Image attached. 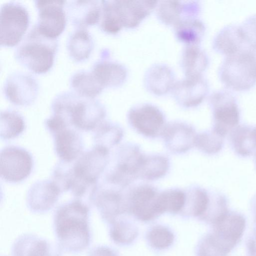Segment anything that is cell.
I'll return each mask as SVG.
<instances>
[{"label":"cell","mask_w":256,"mask_h":256,"mask_svg":"<svg viewBox=\"0 0 256 256\" xmlns=\"http://www.w3.org/2000/svg\"><path fill=\"white\" fill-rule=\"evenodd\" d=\"M109 150L100 146L82 153L71 162L60 161L52 172V178L62 192H70L81 198L98 183L108 165Z\"/></svg>","instance_id":"6da1fadb"},{"label":"cell","mask_w":256,"mask_h":256,"mask_svg":"<svg viewBox=\"0 0 256 256\" xmlns=\"http://www.w3.org/2000/svg\"><path fill=\"white\" fill-rule=\"evenodd\" d=\"M90 215L88 206L78 199L64 203L57 208L54 214V228L60 249L77 253L90 246Z\"/></svg>","instance_id":"7a4b0ae2"},{"label":"cell","mask_w":256,"mask_h":256,"mask_svg":"<svg viewBox=\"0 0 256 256\" xmlns=\"http://www.w3.org/2000/svg\"><path fill=\"white\" fill-rule=\"evenodd\" d=\"M52 114L79 131L94 130L106 116L104 104L95 98L78 94L73 90L61 92L53 98Z\"/></svg>","instance_id":"3957f363"},{"label":"cell","mask_w":256,"mask_h":256,"mask_svg":"<svg viewBox=\"0 0 256 256\" xmlns=\"http://www.w3.org/2000/svg\"><path fill=\"white\" fill-rule=\"evenodd\" d=\"M57 38L46 36L34 25L14 50L16 60L36 74H43L52 66L58 48Z\"/></svg>","instance_id":"277c9868"},{"label":"cell","mask_w":256,"mask_h":256,"mask_svg":"<svg viewBox=\"0 0 256 256\" xmlns=\"http://www.w3.org/2000/svg\"><path fill=\"white\" fill-rule=\"evenodd\" d=\"M218 76L228 88L245 91L256 84V49L248 46L226 56L221 64Z\"/></svg>","instance_id":"5b68a950"},{"label":"cell","mask_w":256,"mask_h":256,"mask_svg":"<svg viewBox=\"0 0 256 256\" xmlns=\"http://www.w3.org/2000/svg\"><path fill=\"white\" fill-rule=\"evenodd\" d=\"M30 16L22 4L10 1L4 2L0 8V44L12 46L18 44L26 31Z\"/></svg>","instance_id":"8992f818"},{"label":"cell","mask_w":256,"mask_h":256,"mask_svg":"<svg viewBox=\"0 0 256 256\" xmlns=\"http://www.w3.org/2000/svg\"><path fill=\"white\" fill-rule=\"evenodd\" d=\"M209 100L212 112V130L224 138L238 125L240 120L236 100L231 92L226 90L213 92Z\"/></svg>","instance_id":"52a82bcc"},{"label":"cell","mask_w":256,"mask_h":256,"mask_svg":"<svg viewBox=\"0 0 256 256\" xmlns=\"http://www.w3.org/2000/svg\"><path fill=\"white\" fill-rule=\"evenodd\" d=\"M34 166L31 154L22 147L9 146L0 154V174L4 181L18 183L26 180Z\"/></svg>","instance_id":"ba28073f"},{"label":"cell","mask_w":256,"mask_h":256,"mask_svg":"<svg viewBox=\"0 0 256 256\" xmlns=\"http://www.w3.org/2000/svg\"><path fill=\"white\" fill-rule=\"evenodd\" d=\"M2 90L6 98L18 106L30 105L36 99L39 84L36 78L30 73L16 70L5 79Z\"/></svg>","instance_id":"9c48e42d"},{"label":"cell","mask_w":256,"mask_h":256,"mask_svg":"<svg viewBox=\"0 0 256 256\" xmlns=\"http://www.w3.org/2000/svg\"><path fill=\"white\" fill-rule=\"evenodd\" d=\"M34 2L38 10L35 26L44 36L57 38L66 24V0H35Z\"/></svg>","instance_id":"30bf717a"},{"label":"cell","mask_w":256,"mask_h":256,"mask_svg":"<svg viewBox=\"0 0 256 256\" xmlns=\"http://www.w3.org/2000/svg\"><path fill=\"white\" fill-rule=\"evenodd\" d=\"M159 194L150 186L136 188L128 201V212L138 220L152 221L163 214L160 206Z\"/></svg>","instance_id":"8fae6325"},{"label":"cell","mask_w":256,"mask_h":256,"mask_svg":"<svg viewBox=\"0 0 256 256\" xmlns=\"http://www.w3.org/2000/svg\"><path fill=\"white\" fill-rule=\"evenodd\" d=\"M62 193L52 180L36 182L28 191L26 196L27 206L34 212H47L55 206Z\"/></svg>","instance_id":"7c38bea8"},{"label":"cell","mask_w":256,"mask_h":256,"mask_svg":"<svg viewBox=\"0 0 256 256\" xmlns=\"http://www.w3.org/2000/svg\"><path fill=\"white\" fill-rule=\"evenodd\" d=\"M128 119L134 128L147 136H154L162 129L164 123L162 112L150 104H142L132 108Z\"/></svg>","instance_id":"4fadbf2b"},{"label":"cell","mask_w":256,"mask_h":256,"mask_svg":"<svg viewBox=\"0 0 256 256\" xmlns=\"http://www.w3.org/2000/svg\"><path fill=\"white\" fill-rule=\"evenodd\" d=\"M76 128L67 126L51 134L54 138V148L60 161L71 162L82 153V137Z\"/></svg>","instance_id":"5bb4252c"},{"label":"cell","mask_w":256,"mask_h":256,"mask_svg":"<svg viewBox=\"0 0 256 256\" xmlns=\"http://www.w3.org/2000/svg\"><path fill=\"white\" fill-rule=\"evenodd\" d=\"M208 92L206 80L202 76L187 77L176 82L172 89L178 102L185 107H193L200 104Z\"/></svg>","instance_id":"9a60e30c"},{"label":"cell","mask_w":256,"mask_h":256,"mask_svg":"<svg viewBox=\"0 0 256 256\" xmlns=\"http://www.w3.org/2000/svg\"><path fill=\"white\" fill-rule=\"evenodd\" d=\"M66 14L70 23L84 28L98 23L101 15V2L96 0H66Z\"/></svg>","instance_id":"2e32d148"},{"label":"cell","mask_w":256,"mask_h":256,"mask_svg":"<svg viewBox=\"0 0 256 256\" xmlns=\"http://www.w3.org/2000/svg\"><path fill=\"white\" fill-rule=\"evenodd\" d=\"M156 7L158 19L174 26L183 20L194 18L200 10V4L194 1H161Z\"/></svg>","instance_id":"e0dca14e"},{"label":"cell","mask_w":256,"mask_h":256,"mask_svg":"<svg viewBox=\"0 0 256 256\" xmlns=\"http://www.w3.org/2000/svg\"><path fill=\"white\" fill-rule=\"evenodd\" d=\"M108 53L106 50L101 52L100 59L94 62L90 70L104 88L118 86L125 80L126 70L121 64L108 59Z\"/></svg>","instance_id":"ac0fdd59"},{"label":"cell","mask_w":256,"mask_h":256,"mask_svg":"<svg viewBox=\"0 0 256 256\" xmlns=\"http://www.w3.org/2000/svg\"><path fill=\"white\" fill-rule=\"evenodd\" d=\"M12 256H60L59 248L48 240L32 234H24L14 242Z\"/></svg>","instance_id":"d6986e66"},{"label":"cell","mask_w":256,"mask_h":256,"mask_svg":"<svg viewBox=\"0 0 256 256\" xmlns=\"http://www.w3.org/2000/svg\"><path fill=\"white\" fill-rule=\"evenodd\" d=\"M246 227V219L241 213L228 212L212 225V231L234 248L240 242Z\"/></svg>","instance_id":"ffe728a7"},{"label":"cell","mask_w":256,"mask_h":256,"mask_svg":"<svg viewBox=\"0 0 256 256\" xmlns=\"http://www.w3.org/2000/svg\"><path fill=\"white\" fill-rule=\"evenodd\" d=\"M123 27L137 26L157 6L154 0H116Z\"/></svg>","instance_id":"44dd1931"},{"label":"cell","mask_w":256,"mask_h":256,"mask_svg":"<svg viewBox=\"0 0 256 256\" xmlns=\"http://www.w3.org/2000/svg\"><path fill=\"white\" fill-rule=\"evenodd\" d=\"M144 85L152 93L162 95L172 90L176 84L172 70L164 64L152 66L146 73Z\"/></svg>","instance_id":"7402d4cb"},{"label":"cell","mask_w":256,"mask_h":256,"mask_svg":"<svg viewBox=\"0 0 256 256\" xmlns=\"http://www.w3.org/2000/svg\"><path fill=\"white\" fill-rule=\"evenodd\" d=\"M66 49L70 56L76 62L87 59L94 47V40L90 32L86 28H77L68 35Z\"/></svg>","instance_id":"603a6c76"},{"label":"cell","mask_w":256,"mask_h":256,"mask_svg":"<svg viewBox=\"0 0 256 256\" xmlns=\"http://www.w3.org/2000/svg\"><path fill=\"white\" fill-rule=\"evenodd\" d=\"M246 46L239 26L236 25L226 26L221 29L212 42L214 49L226 56L235 54Z\"/></svg>","instance_id":"cb8c5ba5"},{"label":"cell","mask_w":256,"mask_h":256,"mask_svg":"<svg viewBox=\"0 0 256 256\" xmlns=\"http://www.w3.org/2000/svg\"><path fill=\"white\" fill-rule=\"evenodd\" d=\"M164 138L170 150L176 152H184L195 144L196 135L190 126L182 123L170 126L164 131Z\"/></svg>","instance_id":"d4e9b609"},{"label":"cell","mask_w":256,"mask_h":256,"mask_svg":"<svg viewBox=\"0 0 256 256\" xmlns=\"http://www.w3.org/2000/svg\"><path fill=\"white\" fill-rule=\"evenodd\" d=\"M252 128L246 124L238 125L229 134L230 147L234 153L240 157H248L256 153V144Z\"/></svg>","instance_id":"484cf974"},{"label":"cell","mask_w":256,"mask_h":256,"mask_svg":"<svg viewBox=\"0 0 256 256\" xmlns=\"http://www.w3.org/2000/svg\"><path fill=\"white\" fill-rule=\"evenodd\" d=\"M70 84L74 92L88 98H95L104 88L90 70H76L70 76Z\"/></svg>","instance_id":"4316f807"},{"label":"cell","mask_w":256,"mask_h":256,"mask_svg":"<svg viewBox=\"0 0 256 256\" xmlns=\"http://www.w3.org/2000/svg\"><path fill=\"white\" fill-rule=\"evenodd\" d=\"M208 63L206 53L198 46H186L182 52L181 66L187 77L202 76Z\"/></svg>","instance_id":"83f0119b"},{"label":"cell","mask_w":256,"mask_h":256,"mask_svg":"<svg viewBox=\"0 0 256 256\" xmlns=\"http://www.w3.org/2000/svg\"><path fill=\"white\" fill-rule=\"evenodd\" d=\"M108 224L110 236L118 245H130L138 236L139 230L138 226L128 220L120 216Z\"/></svg>","instance_id":"f1b7e54d"},{"label":"cell","mask_w":256,"mask_h":256,"mask_svg":"<svg viewBox=\"0 0 256 256\" xmlns=\"http://www.w3.org/2000/svg\"><path fill=\"white\" fill-rule=\"evenodd\" d=\"M234 248L212 230L199 240L196 256H228Z\"/></svg>","instance_id":"f546056e"},{"label":"cell","mask_w":256,"mask_h":256,"mask_svg":"<svg viewBox=\"0 0 256 256\" xmlns=\"http://www.w3.org/2000/svg\"><path fill=\"white\" fill-rule=\"evenodd\" d=\"M0 136L6 140L14 138L26 129L24 117L18 112L12 109L2 110L0 114Z\"/></svg>","instance_id":"4dcf8cb0"},{"label":"cell","mask_w":256,"mask_h":256,"mask_svg":"<svg viewBox=\"0 0 256 256\" xmlns=\"http://www.w3.org/2000/svg\"><path fill=\"white\" fill-rule=\"evenodd\" d=\"M174 26L177 38L186 46L198 45L205 32L204 24L195 18L183 20Z\"/></svg>","instance_id":"1f68e13d"},{"label":"cell","mask_w":256,"mask_h":256,"mask_svg":"<svg viewBox=\"0 0 256 256\" xmlns=\"http://www.w3.org/2000/svg\"><path fill=\"white\" fill-rule=\"evenodd\" d=\"M100 27L105 32L115 34L123 28L116 0H102Z\"/></svg>","instance_id":"d6a6232c"},{"label":"cell","mask_w":256,"mask_h":256,"mask_svg":"<svg viewBox=\"0 0 256 256\" xmlns=\"http://www.w3.org/2000/svg\"><path fill=\"white\" fill-rule=\"evenodd\" d=\"M210 200V194L205 190L195 188L180 214L185 217L196 218L200 220L206 214Z\"/></svg>","instance_id":"836d02e7"},{"label":"cell","mask_w":256,"mask_h":256,"mask_svg":"<svg viewBox=\"0 0 256 256\" xmlns=\"http://www.w3.org/2000/svg\"><path fill=\"white\" fill-rule=\"evenodd\" d=\"M146 239L148 246L156 250H164L170 247L175 239L172 230L168 226L156 224L146 232Z\"/></svg>","instance_id":"e575fe53"},{"label":"cell","mask_w":256,"mask_h":256,"mask_svg":"<svg viewBox=\"0 0 256 256\" xmlns=\"http://www.w3.org/2000/svg\"><path fill=\"white\" fill-rule=\"evenodd\" d=\"M122 132L114 124L102 122L94 130L93 140L94 146L109 148L117 144L121 140Z\"/></svg>","instance_id":"d590c367"},{"label":"cell","mask_w":256,"mask_h":256,"mask_svg":"<svg viewBox=\"0 0 256 256\" xmlns=\"http://www.w3.org/2000/svg\"><path fill=\"white\" fill-rule=\"evenodd\" d=\"M168 168L167 158L161 156L144 158L138 174L147 180L158 178L165 174Z\"/></svg>","instance_id":"8d00e7d4"},{"label":"cell","mask_w":256,"mask_h":256,"mask_svg":"<svg viewBox=\"0 0 256 256\" xmlns=\"http://www.w3.org/2000/svg\"><path fill=\"white\" fill-rule=\"evenodd\" d=\"M210 194V200L207 210L200 220L212 226L229 210L228 200L224 194L217 192Z\"/></svg>","instance_id":"74e56055"},{"label":"cell","mask_w":256,"mask_h":256,"mask_svg":"<svg viewBox=\"0 0 256 256\" xmlns=\"http://www.w3.org/2000/svg\"><path fill=\"white\" fill-rule=\"evenodd\" d=\"M224 138L213 130L196 135L195 145L202 152L208 154H216L224 148Z\"/></svg>","instance_id":"f35d334b"},{"label":"cell","mask_w":256,"mask_h":256,"mask_svg":"<svg viewBox=\"0 0 256 256\" xmlns=\"http://www.w3.org/2000/svg\"><path fill=\"white\" fill-rule=\"evenodd\" d=\"M160 202L163 212L181 214L186 202V195L178 190L165 191L159 195Z\"/></svg>","instance_id":"ab89813d"},{"label":"cell","mask_w":256,"mask_h":256,"mask_svg":"<svg viewBox=\"0 0 256 256\" xmlns=\"http://www.w3.org/2000/svg\"><path fill=\"white\" fill-rule=\"evenodd\" d=\"M239 28L246 44L256 49V14L245 20Z\"/></svg>","instance_id":"60d3db41"},{"label":"cell","mask_w":256,"mask_h":256,"mask_svg":"<svg viewBox=\"0 0 256 256\" xmlns=\"http://www.w3.org/2000/svg\"><path fill=\"white\" fill-rule=\"evenodd\" d=\"M88 256H120L114 249L106 246H98L92 248Z\"/></svg>","instance_id":"b9f144b4"},{"label":"cell","mask_w":256,"mask_h":256,"mask_svg":"<svg viewBox=\"0 0 256 256\" xmlns=\"http://www.w3.org/2000/svg\"><path fill=\"white\" fill-rule=\"evenodd\" d=\"M246 248L248 256H256V236L252 234L247 240Z\"/></svg>","instance_id":"7bdbcfd3"},{"label":"cell","mask_w":256,"mask_h":256,"mask_svg":"<svg viewBox=\"0 0 256 256\" xmlns=\"http://www.w3.org/2000/svg\"><path fill=\"white\" fill-rule=\"evenodd\" d=\"M252 134H253V136H254V140L256 144V126H252Z\"/></svg>","instance_id":"ee69618b"},{"label":"cell","mask_w":256,"mask_h":256,"mask_svg":"<svg viewBox=\"0 0 256 256\" xmlns=\"http://www.w3.org/2000/svg\"><path fill=\"white\" fill-rule=\"evenodd\" d=\"M254 217H255V228H254V234L256 236V212L254 213Z\"/></svg>","instance_id":"f6af8a7d"},{"label":"cell","mask_w":256,"mask_h":256,"mask_svg":"<svg viewBox=\"0 0 256 256\" xmlns=\"http://www.w3.org/2000/svg\"><path fill=\"white\" fill-rule=\"evenodd\" d=\"M254 166L256 168V153L254 155Z\"/></svg>","instance_id":"bcb514c9"}]
</instances>
